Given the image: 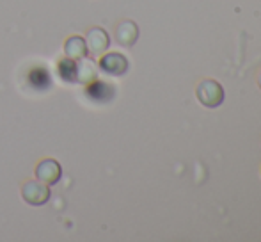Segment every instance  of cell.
Segmentation results:
<instances>
[{
    "label": "cell",
    "instance_id": "52a82bcc",
    "mask_svg": "<svg viewBox=\"0 0 261 242\" xmlns=\"http://www.w3.org/2000/svg\"><path fill=\"white\" fill-rule=\"evenodd\" d=\"M94 80H98V66L94 64V61L87 56L76 61V82L87 86Z\"/></svg>",
    "mask_w": 261,
    "mask_h": 242
},
{
    "label": "cell",
    "instance_id": "277c9868",
    "mask_svg": "<svg viewBox=\"0 0 261 242\" xmlns=\"http://www.w3.org/2000/svg\"><path fill=\"white\" fill-rule=\"evenodd\" d=\"M86 45H87V52L91 56H103L110 45V38L107 34L105 29L101 27H93L87 31V38H86Z\"/></svg>",
    "mask_w": 261,
    "mask_h": 242
},
{
    "label": "cell",
    "instance_id": "ba28073f",
    "mask_svg": "<svg viewBox=\"0 0 261 242\" xmlns=\"http://www.w3.org/2000/svg\"><path fill=\"white\" fill-rule=\"evenodd\" d=\"M114 87L107 82H100V80H94V82L87 84V89H86V94L91 98L93 102H110L114 98Z\"/></svg>",
    "mask_w": 261,
    "mask_h": 242
},
{
    "label": "cell",
    "instance_id": "8fae6325",
    "mask_svg": "<svg viewBox=\"0 0 261 242\" xmlns=\"http://www.w3.org/2000/svg\"><path fill=\"white\" fill-rule=\"evenodd\" d=\"M258 86H259V89H261V69H259V73H258Z\"/></svg>",
    "mask_w": 261,
    "mask_h": 242
},
{
    "label": "cell",
    "instance_id": "8992f818",
    "mask_svg": "<svg viewBox=\"0 0 261 242\" xmlns=\"http://www.w3.org/2000/svg\"><path fill=\"white\" fill-rule=\"evenodd\" d=\"M139 39V27L132 20H121L116 25V41L121 46H134Z\"/></svg>",
    "mask_w": 261,
    "mask_h": 242
},
{
    "label": "cell",
    "instance_id": "30bf717a",
    "mask_svg": "<svg viewBox=\"0 0 261 242\" xmlns=\"http://www.w3.org/2000/svg\"><path fill=\"white\" fill-rule=\"evenodd\" d=\"M57 71L64 82H76V61L73 59H61L57 64Z\"/></svg>",
    "mask_w": 261,
    "mask_h": 242
},
{
    "label": "cell",
    "instance_id": "9c48e42d",
    "mask_svg": "<svg viewBox=\"0 0 261 242\" xmlns=\"http://www.w3.org/2000/svg\"><path fill=\"white\" fill-rule=\"evenodd\" d=\"M64 54L68 59L79 61L82 57L87 56V45L86 39L80 38V36H71V38L66 39L64 43Z\"/></svg>",
    "mask_w": 261,
    "mask_h": 242
},
{
    "label": "cell",
    "instance_id": "3957f363",
    "mask_svg": "<svg viewBox=\"0 0 261 242\" xmlns=\"http://www.w3.org/2000/svg\"><path fill=\"white\" fill-rule=\"evenodd\" d=\"M101 59L98 62V68L101 69L107 75H114V77H121L128 71V59L123 54L117 52H109L105 56H100Z\"/></svg>",
    "mask_w": 261,
    "mask_h": 242
},
{
    "label": "cell",
    "instance_id": "5b68a950",
    "mask_svg": "<svg viewBox=\"0 0 261 242\" xmlns=\"http://www.w3.org/2000/svg\"><path fill=\"white\" fill-rule=\"evenodd\" d=\"M36 177H38V180L45 182L46 185H54V183H57L61 180L62 170H61V166H59L57 160L43 159L41 162L36 166Z\"/></svg>",
    "mask_w": 261,
    "mask_h": 242
},
{
    "label": "cell",
    "instance_id": "7a4b0ae2",
    "mask_svg": "<svg viewBox=\"0 0 261 242\" xmlns=\"http://www.w3.org/2000/svg\"><path fill=\"white\" fill-rule=\"evenodd\" d=\"M50 194H52L50 185H46L41 180H27L21 185V198L29 205H34V207L45 205L50 200Z\"/></svg>",
    "mask_w": 261,
    "mask_h": 242
},
{
    "label": "cell",
    "instance_id": "6da1fadb",
    "mask_svg": "<svg viewBox=\"0 0 261 242\" xmlns=\"http://www.w3.org/2000/svg\"><path fill=\"white\" fill-rule=\"evenodd\" d=\"M196 96H197V100L204 105V107L215 109L224 102V87L220 86L217 80L204 79L197 84Z\"/></svg>",
    "mask_w": 261,
    "mask_h": 242
}]
</instances>
